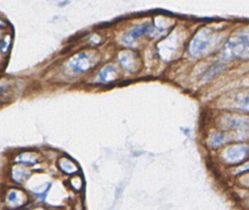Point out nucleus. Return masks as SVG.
<instances>
[{
  "label": "nucleus",
  "mask_w": 249,
  "mask_h": 210,
  "mask_svg": "<svg viewBox=\"0 0 249 210\" xmlns=\"http://www.w3.org/2000/svg\"><path fill=\"white\" fill-rule=\"evenodd\" d=\"M222 57L225 59H249V29L239 31L229 39Z\"/></svg>",
  "instance_id": "obj_1"
},
{
  "label": "nucleus",
  "mask_w": 249,
  "mask_h": 210,
  "mask_svg": "<svg viewBox=\"0 0 249 210\" xmlns=\"http://www.w3.org/2000/svg\"><path fill=\"white\" fill-rule=\"evenodd\" d=\"M97 60V56L94 53L81 52L70 59L68 66L73 72H86L90 68H92Z\"/></svg>",
  "instance_id": "obj_2"
},
{
  "label": "nucleus",
  "mask_w": 249,
  "mask_h": 210,
  "mask_svg": "<svg viewBox=\"0 0 249 210\" xmlns=\"http://www.w3.org/2000/svg\"><path fill=\"white\" fill-rule=\"evenodd\" d=\"M214 40L213 31L209 28H204L198 31L192 43L189 45V52L193 56H198L203 54L208 48Z\"/></svg>",
  "instance_id": "obj_3"
},
{
  "label": "nucleus",
  "mask_w": 249,
  "mask_h": 210,
  "mask_svg": "<svg viewBox=\"0 0 249 210\" xmlns=\"http://www.w3.org/2000/svg\"><path fill=\"white\" fill-rule=\"evenodd\" d=\"M156 33H157L156 28L153 26V25L151 23L146 22L144 24L138 25V26H135L134 28H131L129 31H127L125 34L123 35L122 41L124 45L130 46L141 36H144L146 34L153 36L154 34H156Z\"/></svg>",
  "instance_id": "obj_4"
},
{
  "label": "nucleus",
  "mask_w": 249,
  "mask_h": 210,
  "mask_svg": "<svg viewBox=\"0 0 249 210\" xmlns=\"http://www.w3.org/2000/svg\"><path fill=\"white\" fill-rule=\"evenodd\" d=\"M29 198L22 190L11 189L4 196V205L7 210H20L26 206Z\"/></svg>",
  "instance_id": "obj_5"
},
{
  "label": "nucleus",
  "mask_w": 249,
  "mask_h": 210,
  "mask_svg": "<svg viewBox=\"0 0 249 210\" xmlns=\"http://www.w3.org/2000/svg\"><path fill=\"white\" fill-rule=\"evenodd\" d=\"M119 62L125 70L137 72L141 68V59L139 55L132 51H123L119 54Z\"/></svg>",
  "instance_id": "obj_6"
},
{
  "label": "nucleus",
  "mask_w": 249,
  "mask_h": 210,
  "mask_svg": "<svg viewBox=\"0 0 249 210\" xmlns=\"http://www.w3.org/2000/svg\"><path fill=\"white\" fill-rule=\"evenodd\" d=\"M247 153H248L247 145H234V146L228 147L225 150V153H223V158H225L226 162L230 164H238V163H241L246 158Z\"/></svg>",
  "instance_id": "obj_7"
},
{
  "label": "nucleus",
  "mask_w": 249,
  "mask_h": 210,
  "mask_svg": "<svg viewBox=\"0 0 249 210\" xmlns=\"http://www.w3.org/2000/svg\"><path fill=\"white\" fill-rule=\"evenodd\" d=\"M118 77V69L114 65H107L98 74V79L104 82H110L115 81Z\"/></svg>",
  "instance_id": "obj_8"
},
{
  "label": "nucleus",
  "mask_w": 249,
  "mask_h": 210,
  "mask_svg": "<svg viewBox=\"0 0 249 210\" xmlns=\"http://www.w3.org/2000/svg\"><path fill=\"white\" fill-rule=\"evenodd\" d=\"M58 166H59L60 170L66 174H76L79 172V167L71 159L62 157L58 161Z\"/></svg>",
  "instance_id": "obj_9"
},
{
  "label": "nucleus",
  "mask_w": 249,
  "mask_h": 210,
  "mask_svg": "<svg viewBox=\"0 0 249 210\" xmlns=\"http://www.w3.org/2000/svg\"><path fill=\"white\" fill-rule=\"evenodd\" d=\"M39 161V157L35 154V153H22L20 154L18 157H16L15 162L19 163V164H23V165H35L36 163H38Z\"/></svg>",
  "instance_id": "obj_10"
},
{
  "label": "nucleus",
  "mask_w": 249,
  "mask_h": 210,
  "mask_svg": "<svg viewBox=\"0 0 249 210\" xmlns=\"http://www.w3.org/2000/svg\"><path fill=\"white\" fill-rule=\"evenodd\" d=\"M30 176V171L24 169L22 167H14L13 171H12V178L13 179L18 182V183H22L26 179H28V178Z\"/></svg>",
  "instance_id": "obj_11"
},
{
  "label": "nucleus",
  "mask_w": 249,
  "mask_h": 210,
  "mask_svg": "<svg viewBox=\"0 0 249 210\" xmlns=\"http://www.w3.org/2000/svg\"><path fill=\"white\" fill-rule=\"evenodd\" d=\"M236 103L237 106L244 109V111L249 112V93H244L239 95L236 98Z\"/></svg>",
  "instance_id": "obj_12"
},
{
  "label": "nucleus",
  "mask_w": 249,
  "mask_h": 210,
  "mask_svg": "<svg viewBox=\"0 0 249 210\" xmlns=\"http://www.w3.org/2000/svg\"><path fill=\"white\" fill-rule=\"evenodd\" d=\"M71 186L73 190L81 191L83 188V179L80 178V176H76V178L71 179Z\"/></svg>",
  "instance_id": "obj_13"
},
{
  "label": "nucleus",
  "mask_w": 249,
  "mask_h": 210,
  "mask_svg": "<svg viewBox=\"0 0 249 210\" xmlns=\"http://www.w3.org/2000/svg\"><path fill=\"white\" fill-rule=\"evenodd\" d=\"M223 141V135L221 133H215L211 138V145H219L222 144Z\"/></svg>",
  "instance_id": "obj_14"
},
{
  "label": "nucleus",
  "mask_w": 249,
  "mask_h": 210,
  "mask_svg": "<svg viewBox=\"0 0 249 210\" xmlns=\"http://www.w3.org/2000/svg\"><path fill=\"white\" fill-rule=\"evenodd\" d=\"M8 47H10V37H6L0 43V51L5 53L8 49Z\"/></svg>",
  "instance_id": "obj_15"
},
{
  "label": "nucleus",
  "mask_w": 249,
  "mask_h": 210,
  "mask_svg": "<svg viewBox=\"0 0 249 210\" xmlns=\"http://www.w3.org/2000/svg\"><path fill=\"white\" fill-rule=\"evenodd\" d=\"M32 210H48L47 208H45V207H41V206H38V207H36L35 209H32Z\"/></svg>",
  "instance_id": "obj_16"
},
{
  "label": "nucleus",
  "mask_w": 249,
  "mask_h": 210,
  "mask_svg": "<svg viewBox=\"0 0 249 210\" xmlns=\"http://www.w3.org/2000/svg\"><path fill=\"white\" fill-rule=\"evenodd\" d=\"M248 206H249V201H248Z\"/></svg>",
  "instance_id": "obj_17"
},
{
  "label": "nucleus",
  "mask_w": 249,
  "mask_h": 210,
  "mask_svg": "<svg viewBox=\"0 0 249 210\" xmlns=\"http://www.w3.org/2000/svg\"><path fill=\"white\" fill-rule=\"evenodd\" d=\"M20 210H21V209H20Z\"/></svg>",
  "instance_id": "obj_18"
}]
</instances>
